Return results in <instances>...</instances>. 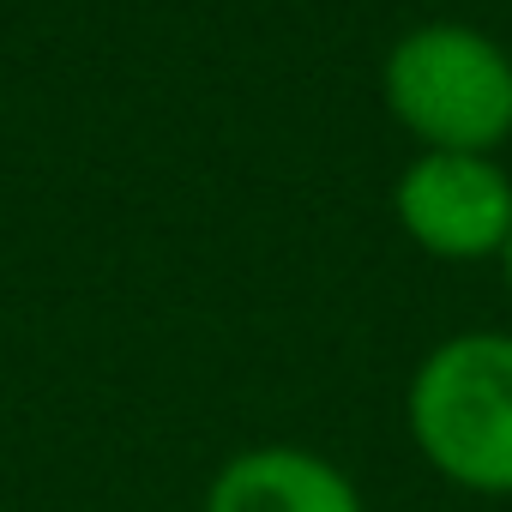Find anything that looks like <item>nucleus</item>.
<instances>
[{"instance_id":"nucleus-4","label":"nucleus","mask_w":512,"mask_h":512,"mask_svg":"<svg viewBox=\"0 0 512 512\" xmlns=\"http://www.w3.org/2000/svg\"><path fill=\"white\" fill-rule=\"evenodd\" d=\"M199 512H368V506L356 476L326 452L296 440H260L229 452L211 470Z\"/></svg>"},{"instance_id":"nucleus-2","label":"nucleus","mask_w":512,"mask_h":512,"mask_svg":"<svg viewBox=\"0 0 512 512\" xmlns=\"http://www.w3.org/2000/svg\"><path fill=\"white\" fill-rule=\"evenodd\" d=\"M380 97L422 151L494 157L512 139V55L458 19L410 25L386 49Z\"/></svg>"},{"instance_id":"nucleus-5","label":"nucleus","mask_w":512,"mask_h":512,"mask_svg":"<svg viewBox=\"0 0 512 512\" xmlns=\"http://www.w3.org/2000/svg\"><path fill=\"white\" fill-rule=\"evenodd\" d=\"M500 272H506V290H512V235H506V247H500Z\"/></svg>"},{"instance_id":"nucleus-1","label":"nucleus","mask_w":512,"mask_h":512,"mask_svg":"<svg viewBox=\"0 0 512 512\" xmlns=\"http://www.w3.org/2000/svg\"><path fill=\"white\" fill-rule=\"evenodd\" d=\"M404 428L434 476L512 500V332L440 338L404 386Z\"/></svg>"},{"instance_id":"nucleus-3","label":"nucleus","mask_w":512,"mask_h":512,"mask_svg":"<svg viewBox=\"0 0 512 512\" xmlns=\"http://www.w3.org/2000/svg\"><path fill=\"white\" fill-rule=\"evenodd\" d=\"M398 229L452 266L500 260L512 235V175L470 151H416L392 187Z\"/></svg>"}]
</instances>
